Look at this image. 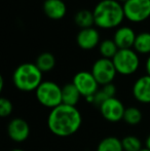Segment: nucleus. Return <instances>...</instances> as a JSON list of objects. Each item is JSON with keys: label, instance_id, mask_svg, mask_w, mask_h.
<instances>
[{"label": "nucleus", "instance_id": "1", "mask_svg": "<svg viewBox=\"0 0 150 151\" xmlns=\"http://www.w3.org/2000/svg\"><path fill=\"white\" fill-rule=\"evenodd\" d=\"M82 116L75 106L61 104L50 110L47 116V127L52 135L67 138L74 135L80 129Z\"/></svg>", "mask_w": 150, "mask_h": 151}, {"label": "nucleus", "instance_id": "2", "mask_svg": "<svg viewBox=\"0 0 150 151\" xmlns=\"http://www.w3.org/2000/svg\"><path fill=\"white\" fill-rule=\"evenodd\" d=\"M95 25L100 29H117L126 19L123 5L117 0H101L93 9Z\"/></svg>", "mask_w": 150, "mask_h": 151}, {"label": "nucleus", "instance_id": "3", "mask_svg": "<svg viewBox=\"0 0 150 151\" xmlns=\"http://www.w3.org/2000/svg\"><path fill=\"white\" fill-rule=\"evenodd\" d=\"M42 74L43 73L38 69L36 64L23 63L14 69L12 82L19 91L29 93L36 91L42 83Z\"/></svg>", "mask_w": 150, "mask_h": 151}, {"label": "nucleus", "instance_id": "4", "mask_svg": "<svg viewBox=\"0 0 150 151\" xmlns=\"http://www.w3.org/2000/svg\"><path fill=\"white\" fill-rule=\"evenodd\" d=\"M38 103L50 109L60 106L62 102V88L58 83L50 80L42 81L35 91Z\"/></svg>", "mask_w": 150, "mask_h": 151}, {"label": "nucleus", "instance_id": "5", "mask_svg": "<svg viewBox=\"0 0 150 151\" xmlns=\"http://www.w3.org/2000/svg\"><path fill=\"white\" fill-rule=\"evenodd\" d=\"M115 69L118 74L128 76L136 73L140 67L139 54L135 50H119L112 59Z\"/></svg>", "mask_w": 150, "mask_h": 151}, {"label": "nucleus", "instance_id": "6", "mask_svg": "<svg viewBox=\"0 0 150 151\" xmlns=\"http://www.w3.org/2000/svg\"><path fill=\"white\" fill-rule=\"evenodd\" d=\"M123 5L124 17L132 23H142L150 18V0H128Z\"/></svg>", "mask_w": 150, "mask_h": 151}, {"label": "nucleus", "instance_id": "7", "mask_svg": "<svg viewBox=\"0 0 150 151\" xmlns=\"http://www.w3.org/2000/svg\"><path fill=\"white\" fill-rule=\"evenodd\" d=\"M90 72L96 78L97 82L102 86L112 83L116 74H117L112 60L102 58V57L93 64Z\"/></svg>", "mask_w": 150, "mask_h": 151}, {"label": "nucleus", "instance_id": "8", "mask_svg": "<svg viewBox=\"0 0 150 151\" xmlns=\"http://www.w3.org/2000/svg\"><path fill=\"white\" fill-rule=\"evenodd\" d=\"M73 84L79 91L81 97L94 96L99 91L100 84L97 82L96 78L90 71H79L74 75L72 80Z\"/></svg>", "mask_w": 150, "mask_h": 151}, {"label": "nucleus", "instance_id": "9", "mask_svg": "<svg viewBox=\"0 0 150 151\" xmlns=\"http://www.w3.org/2000/svg\"><path fill=\"white\" fill-rule=\"evenodd\" d=\"M124 111L126 107L123 103L115 97L108 99L100 106V112L103 118L109 122H118L122 120Z\"/></svg>", "mask_w": 150, "mask_h": 151}, {"label": "nucleus", "instance_id": "10", "mask_svg": "<svg viewBox=\"0 0 150 151\" xmlns=\"http://www.w3.org/2000/svg\"><path fill=\"white\" fill-rule=\"evenodd\" d=\"M7 135L12 141L17 143L26 141L30 135L29 123L23 118H14L7 124Z\"/></svg>", "mask_w": 150, "mask_h": 151}, {"label": "nucleus", "instance_id": "11", "mask_svg": "<svg viewBox=\"0 0 150 151\" xmlns=\"http://www.w3.org/2000/svg\"><path fill=\"white\" fill-rule=\"evenodd\" d=\"M100 33L96 28L81 29L76 36V43L81 50H92L100 45L101 43Z\"/></svg>", "mask_w": 150, "mask_h": 151}, {"label": "nucleus", "instance_id": "12", "mask_svg": "<svg viewBox=\"0 0 150 151\" xmlns=\"http://www.w3.org/2000/svg\"><path fill=\"white\" fill-rule=\"evenodd\" d=\"M137 34L134 29L128 26H120L113 34V40L119 50H128L134 47Z\"/></svg>", "mask_w": 150, "mask_h": 151}, {"label": "nucleus", "instance_id": "13", "mask_svg": "<svg viewBox=\"0 0 150 151\" xmlns=\"http://www.w3.org/2000/svg\"><path fill=\"white\" fill-rule=\"evenodd\" d=\"M133 96L142 104H150V76L139 77L133 86Z\"/></svg>", "mask_w": 150, "mask_h": 151}, {"label": "nucleus", "instance_id": "14", "mask_svg": "<svg viewBox=\"0 0 150 151\" xmlns=\"http://www.w3.org/2000/svg\"><path fill=\"white\" fill-rule=\"evenodd\" d=\"M43 12L48 19L59 21L67 14V5L63 0H45L43 2Z\"/></svg>", "mask_w": 150, "mask_h": 151}, {"label": "nucleus", "instance_id": "15", "mask_svg": "<svg viewBox=\"0 0 150 151\" xmlns=\"http://www.w3.org/2000/svg\"><path fill=\"white\" fill-rule=\"evenodd\" d=\"M80 97L81 95L77 90V88L73 84V82L66 83L64 86H62V102L65 105L76 107L80 100Z\"/></svg>", "mask_w": 150, "mask_h": 151}, {"label": "nucleus", "instance_id": "16", "mask_svg": "<svg viewBox=\"0 0 150 151\" xmlns=\"http://www.w3.org/2000/svg\"><path fill=\"white\" fill-rule=\"evenodd\" d=\"M74 23L81 29L92 28L95 25V18L93 12L88 9H80L74 14Z\"/></svg>", "mask_w": 150, "mask_h": 151}, {"label": "nucleus", "instance_id": "17", "mask_svg": "<svg viewBox=\"0 0 150 151\" xmlns=\"http://www.w3.org/2000/svg\"><path fill=\"white\" fill-rule=\"evenodd\" d=\"M115 93H116V86L113 83L103 86L94 95V104L100 107L105 101L115 97Z\"/></svg>", "mask_w": 150, "mask_h": 151}, {"label": "nucleus", "instance_id": "18", "mask_svg": "<svg viewBox=\"0 0 150 151\" xmlns=\"http://www.w3.org/2000/svg\"><path fill=\"white\" fill-rule=\"evenodd\" d=\"M134 50L139 55H150V32H141L137 34Z\"/></svg>", "mask_w": 150, "mask_h": 151}, {"label": "nucleus", "instance_id": "19", "mask_svg": "<svg viewBox=\"0 0 150 151\" xmlns=\"http://www.w3.org/2000/svg\"><path fill=\"white\" fill-rule=\"evenodd\" d=\"M36 66L38 69L42 72V73H45V72H50L56 66V58L52 52H42L38 56L36 60Z\"/></svg>", "mask_w": 150, "mask_h": 151}, {"label": "nucleus", "instance_id": "20", "mask_svg": "<svg viewBox=\"0 0 150 151\" xmlns=\"http://www.w3.org/2000/svg\"><path fill=\"white\" fill-rule=\"evenodd\" d=\"M96 151H123L121 140L113 136L104 138L99 142Z\"/></svg>", "mask_w": 150, "mask_h": 151}, {"label": "nucleus", "instance_id": "21", "mask_svg": "<svg viewBox=\"0 0 150 151\" xmlns=\"http://www.w3.org/2000/svg\"><path fill=\"white\" fill-rule=\"evenodd\" d=\"M119 48L117 47L116 43L114 42L113 39H104L101 41L100 45H99V52L102 58L105 59H112L115 57Z\"/></svg>", "mask_w": 150, "mask_h": 151}, {"label": "nucleus", "instance_id": "22", "mask_svg": "<svg viewBox=\"0 0 150 151\" xmlns=\"http://www.w3.org/2000/svg\"><path fill=\"white\" fill-rule=\"evenodd\" d=\"M123 120L124 122L130 125H137L142 120V112L140 111L139 108L134 107V106L126 108Z\"/></svg>", "mask_w": 150, "mask_h": 151}, {"label": "nucleus", "instance_id": "23", "mask_svg": "<svg viewBox=\"0 0 150 151\" xmlns=\"http://www.w3.org/2000/svg\"><path fill=\"white\" fill-rule=\"evenodd\" d=\"M123 151H140L142 149V142L136 136H126L121 140Z\"/></svg>", "mask_w": 150, "mask_h": 151}, {"label": "nucleus", "instance_id": "24", "mask_svg": "<svg viewBox=\"0 0 150 151\" xmlns=\"http://www.w3.org/2000/svg\"><path fill=\"white\" fill-rule=\"evenodd\" d=\"M14 105L11 101L6 98H0V116L1 117H7L12 113Z\"/></svg>", "mask_w": 150, "mask_h": 151}, {"label": "nucleus", "instance_id": "25", "mask_svg": "<svg viewBox=\"0 0 150 151\" xmlns=\"http://www.w3.org/2000/svg\"><path fill=\"white\" fill-rule=\"evenodd\" d=\"M145 70H146L147 75L150 76V55L148 56V58H147L146 62H145Z\"/></svg>", "mask_w": 150, "mask_h": 151}, {"label": "nucleus", "instance_id": "26", "mask_svg": "<svg viewBox=\"0 0 150 151\" xmlns=\"http://www.w3.org/2000/svg\"><path fill=\"white\" fill-rule=\"evenodd\" d=\"M145 146H146L147 149L150 150V135L146 138V141H145Z\"/></svg>", "mask_w": 150, "mask_h": 151}, {"label": "nucleus", "instance_id": "27", "mask_svg": "<svg viewBox=\"0 0 150 151\" xmlns=\"http://www.w3.org/2000/svg\"><path fill=\"white\" fill-rule=\"evenodd\" d=\"M3 86H4V79L1 76V77H0V91L3 90Z\"/></svg>", "mask_w": 150, "mask_h": 151}, {"label": "nucleus", "instance_id": "28", "mask_svg": "<svg viewBox=\"0 0 150 151\" xmlns=\"http://www.w3.org/2000/svg\"><path fill=\"white\" fill-rule=\"evenodd\" d=\"M117 1H119V2H120V3L124 4V3H126V2H128V0H117Z\"/></svg>", "mask_w": 150, "mask_h": 151}, {"label": "nucleus", "instance_id": "29", "mask_svg": "<svg viewBox=\"0 0 150 151\" xmlns=\"http://www.w3.org/2000/svg\"><path fill=\"white\" fill-rule=\"evenodd\" d=\"M10 151H25V150L20 149V148H14V149H12V150H10Z\"/></svg>", "mask_w": 150, "mask_h": 151}, {"label": "nucleus", "instance_id": "30", "mask_svg": "<svg viewBox=\"0 0 150 151\" xmlns=\"http://www.w3.org/2000/svg\"><path fill=\"white\" fill-rule=\"evenodd\" d=\"M140 151H150V150L147 149V148H142V149H141Z\"/></svg>", "mask_w": 150, "mask_h": 151}]
</instances>
